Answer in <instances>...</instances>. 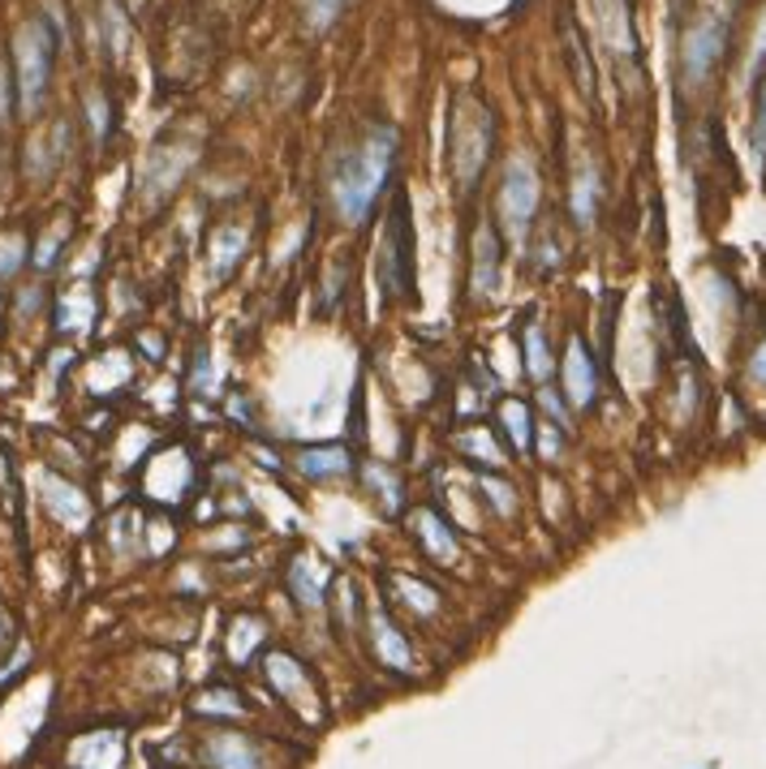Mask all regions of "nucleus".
Instances as JSON below:
<instances>
[{"label": "nucleus", "instance_id": "1", "mask_svg": "<svg viewBox=\"0 0 766 769\" xmlns=\"http://www.w3.org/2000/svg\"><path fill=\"white\" fill-rule=\"evenodd\" d=\"M397 147H401L397 125H370L363 134V143H354L349 151L336 159V168H332V198H336V211H340L345 224H366L375 198H379L388 172H392Z\"/></svg>", "mask_w": 766, "mask_h": 769}, {"label": "nucleus", "instance_id": "2", "mask_svg": "<svg viewBox=\"0 0 766 769\" xmlns=\"http://www.w3.org/2000/svg\"><path fill=\"white\" fill-rule=\"evenodd\" d=\"M491 138H495V125H491L486 104L461 99L452 113V138H448V159H452L461 190H470L483 177L486 159H491Z\"/></svg>", "mask_w": 766, "mask_h": 769}, {"label": "nucleus", "instance_id": "3", "mask_svg": "<svg viewBox=\"0 0 766 769\" xmlns=\"http://www.w3.org/2000/svg\"><path fill=\"white\" fill-rule=\"evenodd\" d=\"M52 56H56V35L48 31V22L35 18L22 27V35L13 43V61H18V104L22 113H31L43 99V86H48V74H52Z\"/></svg>", "mask_w": 766, "mask_h": 769}, {"label": "nucleus", "instance_id": "4", "mask_svg": "<svg viewBox=\"0 0 766 769\" xmlns=\"http://www.w3.org/2000/svg\"><path fill=\"white\" fill-rule=\"evenodd\" d=\"M379 280L392 297H405L413 288V229H409V202L405 193H397L388 229L379 241Z\"/></svg>", "mask_w": 766, "mask_h": 769}, {"label": "nucleus", "instance_id": "5", "mask_svg": "<svg viewBox=\"0 0 766 769\" xmlns=\"http://www.w3.org/2000/svg\"><path fill=\"white\" fill-rule=\"evenodd\" d=\"M534 211H538V172H534V164H529L525 155H517V159H508V168H504L500 224L522 236V232L529 229V220H534Z\"/></svg>", "mask_w": 766, "mask_h": 769}, {"label": "nucleus", "instance_id": "6", "mask_svg": "<svg viewBox=\"0 0 766 769\" xmlns=\"http://www.w3.org/2000/svg\"><path fill=\"white\" fill-rule=\"evenodd\" d=\"M724 52H727V18L711 13V18H702V22L685 35L681 74H685L689 86H702V82L711 77V70L724 61Z\"/></svg>", "mask_w": 766, "mask_h": 769}, {"label": "nucleus", "instance_id": "7", "mask_svg": "<svg viewBox=\"0 0 766 769\" xmlns=\"http://www.w3.org/2000/svg\"><path fill=\"white\" fill-rule=\"evenodd\" d=\"M202 761L211 769H263V752L250 735L238 731H216L202 744Z\"/></svg>", "mask_w": 766, "mask_h": 769}, {"label": "nucleus", "instance_id": "8", "mask_svg": "<svg viewBox=\"0 0 766 769\" xmlns=\"http://www.w3.org/2000/svg\"><path fill=\"white\" fill-rule=\"evenodd\" d=\"M565 396L573 409H590L595 396H599L595 361H590V352H586V345L577 336L568 340V352H565Z\"/></svg>", "mask_w": 766, "mask_h": 769}, {"label": "nucleus", "instance_id": "9", "mask_svg": "<svg viewBox=\"0 0 766 769\" xmlns=\"http://www.w3.org/2000/svg\"><path fill=\"white\" fill-rule=\"evenodd\" d=\"M500 229L495 224H479L474 232V293L491 297L500 288Z\"/></svg>", "mask_w": 766, "mask_h": 769}, {"label": "nucleus", "instance_id": "10", "mask_svg": "<svg viewBox=\"0 0 766 769\" xmlns=\"http://www.w3.org/2000/svg\"><path fill=\"white\" fill-rule=\"evenodd\" d=\"M267 680L276 684V693L284 700H293L297 709H315V688H311V680H306V671L293 662L288 654H272L267 657Z\"/></svg>", "mask_w": 766, "mask_h": 769}, {"label": "nucleus", "instance_id": "11", "mask_svg": "<svg viewBox=\"0 0 766 769\" xmlns=\"http://www.w3.org/2000/svg\"><path fill=\"white\" fill-rule=\"evenodd\" d=\"M370 636H375V654H379L384 666H392V671H413V650H409V641L397 632V623L384 615L379 607L370 611Z\"/></svg>", "mask_w": 766, "mask_h": 769}, {"label": "nucleus", "instance_id": "12", "mask_svg": "<svg viewBox=\"0 0 766 769\" xmlns=\"http://www.w3.org/2000/svg\"><path fill=\"white\" fill-rule=\"evenodd\" d=\"M288 589H293V598L302 602V607H311V611H319L323 607V572L315 559H293V568H288Z\"/></svg>", "mask_w": 766, "mask_h": 769}, {"label": "nucleus", "instance_id": "13", "mask_svg": "<svg viewBox=\"0 0 766 769\" xmlns=\"http://www.w3.org/2000/svg\"><path fill=\"white\" fill-rule=\"evenodd\" d=\"M43 491H48V495H43L48 507H52L61 520H70V525H86L91 507H86L78 486H65V482H56V477H43Z\"/></svg>", "mask_w": 766, "mask_h": 769}, {"label": "nucleus", "instance_id": "14", "mask_svg": "<svg viewBox=\"0 0 766 769\" xmlns=\"http://www.w3.org/2000/svg\"><path fill=\"white\" fill-rule=\"evenodd\" d=\"M413 525H418V538L427 541V550H431L436 559H452V555H457V538L448 534V525L436 512L418 507V512H413Z\"/></svg>", "mask_w": 766, "mask_h": 769}, {"label": "nucleus", "instance_id": "15", "mask_svg": "<svg viewBox=\"0 0 766 769\" xmlns=\"http://www.w3.org/2000/svg\"><path fill=\"white\" fill-rule=\"evenodd\" d=\"M349 452L345 447H311V452H302L297 456V468L306 473V477H340V473H349Z\"/></svg>", "mask_w": 766, "mask_h": 769}, {"label": "nucleus", "instance_id": "16", "mask_svg": "<svg viewBox=\"0 0 766 769\" xmlns=\"http://www.w3.org/2000/svg\"><path fill=\"white\" fill-rule=\"evenodd\" d=\"M525 370L534 383H547L552 379V348H547V336L538 323L525 327Z\"/></svg>", "mask_w": 766, "mask_h": 769}, {"label": "nucleus", "instance_id": "17", "mask_svg": "<svg viewBox=\"0 0 766 769\" xmlns=\"http://www.w3.org/2000/svg\"><path fill=\"white\" fill-rule=\"evenodd\" d=\"M500 422H504L508 443H513L517 452H529V443H534V425H529V409H525L522 400H504V404H500Z\"/></svg>", "mask_w": 766, "mask_h": 769}, {"label": "nucleus", "instance_id": "18", "mask_svg": "<svg viewBox=\"0 0 766 769\" xmlns=\"http://www.w3.org/2000/svg\"><path fill=\"white\" fill-rule=\"evenodd\" d=\"M595 193H599V172H595V164H581L577 181H573V215H577V224L595 220Z\"/></svg>", "mask_w": 766, "mask_h": 769}, {"label": "nucleus", "instance_id": "19", "mask_svg": "<svg viewBox=\"0 0 766 769\" xmlns=\"http://www.w3.org/2000/svg\"><path fill=\"white\" fill-rule=\"evenodd\" d=\"M108 739H113V735H104V739H82L78 748H74V766L78 769H117L122 766V744H113V748L104 752Z\"/></svg>", "mask_w": 766, "mask_h": 769}, {"label": "nucleus", "instance_id": "20", "mask_svg": "<svg viewBox=\"0 0 766 769\" xmlns=\"http://www.w3.org/2000/svg\"><path fill=\"white\" fill-rule=\"evenodd\" d=\"M242 250H245V232L242 229H220V232H216V241H211V267H216V275H229V271H233V263L242 259Z\"/></svg>", "mask_w": 766, "mask_h": 769}, {"label": "nucleus", "instance_id": "21", "mask_svg": "<svg viewBox=\"0 0 766 769\" xmlns=\"http://www.w3.org/2000/svg\"><path fill=\"white\" fill-rule=\"evenodd\" d=\"M340 13H345V0H306V27L311 31H327Z\"/></svg>", "mask_w": 766, "mask_h": 769}, {"label": "nucleus", "instance_id": "22", "mask_svg": "<svg viewBox=\"0 0 766 769\" xmlns=\"http://www.w3.org/2000/svg\"><path fill=\"white\" fill-rule=\"evenodd\" d=\"M366 477H370V486H375V491H384V503H388L392 512L401 507V486H397V477H392V468H388V464H370V468H366Z\"/></svg>", "mask_w": 766, "mask_h": 769}, {"label": "nucleus", "instance_id": "23", "mask_svg": "<svg viewBox=\"0 0 766 769\" xmlns=\"http://www.w3.org/2000/svg\"><path fill=\"white\" fill-rule=\"evenodd\" d=\"M479 486H483L486 499L495 503V512H500V516H513V512H517V499H513V491H508V486H504L500 477H479Z\"/></svg>", "mask_w": 766, "mask_h": 769}, {"label": "nucleus", "instance_id": "24", "mask_svg": "<svg viewBox=\"0 0 766 769\" xmlns=\"http://www.w3.org/2000/svg\"><path fill=\"white\" fill-rule=\"evenodd\" d=\"M457 447L479 452V456H486V464H500V452H495V443H491L486 434H461V439H457Z\"/></svg>", "mask_w": 766, "mask_h": 769}, {"label": "nucleus", "instance_id": "25", "mask_svg": "<svg viewBox=\"0 0 766 769\" xmlns=\"http://www.w3.org/2000/svg\"><path fill=\"white\" fill-rule=\"evenodd\" d=\"M754 151L766 159V82L758 86V120H754Z\"/></svg>", "mask_w": 766, "mask_h": 769}, {"label": "nucleus", "instance_id": "26", "mask_svg": "<svg viewBox=\"0 0 766 769\" xmlns=\"http://www.w3.org/2000/svg\"><path fill=\"white\" fill-rule=\"evenodd\" d=\"M202 709H216V714H242V705H238V696H233V693L202 696Z\"/></svg>", "mask_w": 766, "mask_h": 769}, {"label": "nucleus", "instance_id": "27", "mask_svg": "<svg viewBox=\"0 0 766 769\" xmlns=\"http://www.w3.org/2000/svg\"><path fill=\"white\" fill-rule=\"evenodd\" d=\"M91 125H95V138H104V129H108V104H99V95H91Z\"/></svg>", "mask_w": 766, "mask_h": 769}, {"label": "nucleus", "instance_id": "28", "mask_svg": "<svg viewBox=\"0 0 766 769\" xmlns=\"http://www.w3.org/2000/svg\"><path fill=\"white\" fill-rule=\"evenodd\" d=\"M56 245H61V232H52L48 241L40 245V254H35V267H52L56 263Z\"/></svg>", "mask_w": 766, "mask_h": 769}, {"label": "nucleus", "instance_id": "29", "mask_svg": "<svg viewBox=\"0 0 766 769\" xmlns=\"http://www.w3.org/2000/svg\"><path fill=\"white\" fill-rule=\"evenodd\" d=\"M543 452H547V461H556V456H560V434H556L552 425H543Z\"/></svg>", "mask_w": 766, "mask_h": 769}, {"label": "nucleus", "instance_id": "30", "mask_svg": "<svg viewBox=\"0 0 766 769\" xmlns=\"http://www.w3.org/2000/svg\"><path fill=\"white\" fill-rule=\"evenodd\" d=\"M749 370H754V379H758V383H766V336H763V345L754 348V361H749Z\"/></svg>", "mask_w": 766, "mask_h": 769}, {"label": "nucleus", "instance_id": "31", "mask_svg": "<svg viewBox=\"0 0 766 769\" xmlns=\"http://www.w3.org/2000/svg\"><path fill=\"white\" fill-rule=\"evenodd\" d=\"M763 61H766V22H763V39H758V48H754V61H749V77H758Z\"/></svg>", "mask_w": 766, "mask_h": 769}, {"label": "nucleus", "instance_id": "32", "mask_svg": "<svg viewBox=\"0 0 766 769\" xmlns=\"http://www.w3.org/2000/svg\"><path fill=\"white\" fill-rule=\"evenodd\" d=\"M0 309H4V297H0Z\"/></svg>", "mask_w": 766, "mask_h": 769}]
</instances>
